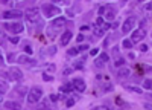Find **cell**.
Returning a JSON list of instances; mask_svg holds the SVG:
<instances>
[{
    "mask_svg": "<svg viewBox=\"0 0 152 110\" xmlns=\"http://www.w3.org/2000/svg\"><path fill=\"white\" fill-rule=\"evenodd\" d=\"M145 11L148 12V14H151V16H152V2H149V3L145 6Z\"/></svg>",
    "mask_w": 152,
    "mask_h": 110,
    "instance_id": "24",
    "label": "cell"
},
{
    "mask_svg": "<svg viewBox=\"0 0 152 110\" xmlns=\"http://www.w3.org/2000/svg\"><path fill=\"white\" fill-rule=\"evenodd\" d=\"M64 24H66V18L64 17H58V18H55L52 21V26L53 28H59V26H64Z\"/></svg>",
    "mask_w": 152,
    "mask_h": 110,
    "instance_id": "11",
    "label": "cell"
},
{
    "mask_svg": "<svg viewBox=\"0 0 152 110\" xmlns=\"http://www.w3.org/2000/svg\"><path fill=\"white\" fill-rule=\"evenodd\" d=\"M104 64H105V63H102V61L96 60V66H99V67H104Z\"/></svg>",
    "mask_w": 152,
    "mask_h": 110,
    "instance_id": "35",
    "label": "cell"
},
{
    "mask_svg": "<svg viewBox=\"0 0 152 110\" xmlns=\"http://www.w3.org/2000/svg\"><path fill=\"white\" fill-rule=\"evenodd\" d=\"M3 100V92H0V101Z\"/></svg>",
    "mask_w": 152,
    "mask_h": 110,
    "instance_id": "44",
    "label": "cell"
},
{
    "mask_svg": "<svg viewBox=\"0 0 152 110\" xmlns=\"http://www.w3.org/2000/svg\"><path fill=\"white\" fill-rule=\"evenodd\" d=\"M3 28H5L6 31L12 32V34H20V32H23V24H21L20 21H12V23H5V24H3Z\"/></svg>",
    "mask_w": 152,
    "mask_h": 110,
    "instance_id": "2",
    "label": "cell"
},
{
    "mask_svg": "<svg viewBox=\"0 0 152 110\" xmlns=\"http://www.w3.org/2000/svg\"><path fill=\"white\" fill-rule=\"evenodd\" d=\"M90 54H91V55H96V54H97V49H93V51H91Z\"/></svg>",
    "mask_w": 152,
    "mask_h": 110,
    "instance_id": "40",
    "label": "cell"
},
{
    "mask_svg": "<svg viewBox=\"0 0 152 110\" xmlns=\"http://www.w3.org/2000/svg\"><path fill=\"white\" fill-rule=\"evenodd\" d=\"M17 61L18 63H31V64H34V61L29 58V55H20Z\"/></svg>",
    "mask_w": 152,
    "mask_h": 110,
    "instance_id": "15",
    "label": "cell"
},
{
    "mask_svg": "<svg viewBox=\"0 0 152 110\" xmlns=\"http://www.w3.org/2000/svg\"><path fill=\"white\" fill-rule=\"evenodd\" d=\"M84 40V35H78V38H76V41H82Z\"/></svg>",
    "mask_w": 152,
    "mask_h": 110,
    "instance_id": "39",
    "label": "cell"
},
{
    "mask_svg": "<svg viewBox=\"0 0 152 110\" xmlns=\"http://www.w3.org/2000/svg\"><path fill=\"white\" fill-rule=\"evenodd\" d=\"M70 57H75V55H78L79 54V49L78 47H73V49H69V52H67Z\"/></svg>",
    "mask_w": 152,
    "mask_h": 110,
    "instance_id": "21",
    "label": "cell"
},
{
    "mask_svg": "<svg viewBox=\"0 0 152 110\" xmlns=\"http://www.w3.org/2000/svg\"><path fill=\"white\" fill-rule=\"evenodd\" d=\"M24 51L28 52V55H32V49H31V46H26V47H24Z\"/></svg>",
    "mask_w": 152,
    "mask_h": 110,
    "instance_id": "31",
    "label": "cell"
},
{
    "mask_svg": "<svg viewBox=\"0 0 152 110\" xmlns=\"http://www.w3.org/2000/svg\"><path fill=\"white\" fill-rule=\"evenodd\" d=\"M122 64H125V60L123 58H120V60H117L116 63H114V66H122Z\"/></svg>",
    "mask_w": 152,
    "mask_h": 110,
    "instance_id": "28",
    "label": "cell"
},
{
    "mask_svg": "<svg viewBox=\"0 0 152 110\" xmlns=\"http://www.w3.org/2000/svg\"><path fill=\"white\" fill-rule=\"evenodd\" d=\"M43 78H44V81H52V80H53V77L47 75V73H43Z\"/></svg>",
    "mask_w": 152,
    "mask_h": 110,
    "instance_id": "27",
    "label": "cell"
},
{
    "mask_svg": "<svg viewBox=\"0 0 152 110\" xmlns=\"http://www.w3.org/2000/svg\"><path fill=\"white\" fill-rule=\"evenodd\" d=\"M50 101H58V95H50Z\"/></svg>",
    "mask_w": 152,
    "mask_h": 110,
    "instance_id": "33",
    "label": "cell"
},
{
    "mask_svg": "<svg viewBox=\"0 0 152 110\" xmlns=\"http://www.w3.org/2000/svg\"><path fill=\"white\" fill-rule=\"evenodd\" d=\"M145 37H146V31H145L143 28H140V29H137V31L132 32L131 41H132V43H138V41H142Z\"/></svg>",
    "mask_w": 152,
    "mask_h": 110,
    "instance_id": "5",
    "label": "cell"
},
{
    "mask_svg": "<svg viewBox=\"0 0 152 110\" xmlns=\"http://www.w3.org/2000/svg\"><path fill=\"white\" fill-rule=\"evenodd\" d=\"M9 78L14 80V81H18V80L23 78V73H21V70L18 67H11L9 69Z\"/></svg>",
    "mask_w": 152,
    "mask_h": 110,
    "instance_id": "8",
    "label": "cell"
},
{
    "mask_svg": "<svg viewBox=\"0 0 152 110\" xmlns=\"http://www.w3.org/2000/svg\"><path fill=\"white\" fill-rule=\"evenodd\" d=\"M143 87H145V89H148V90H152V80H145Z\"/></svg>",
    "mask_w": 152,
    "mask_h": 110,
    "instance_id": "20",
    "label": "cell"
},
{
    "mask_svg": "<svg viewBox=\"0 0 152 110\" xmlns=\"http://www.w3.org/2000/svg\"><path fill=\"white\" fill-rule=\"evenodd\" d=\"M9 41H11L12 44H17V43L20 41V38H18V37H11V38H9Z\"/></svg>",
    "mask_w": 152,
    "mask_h": 110,
    "instance_id": "25",
    "label": "cell"
},
{
    "mask_svg": "<svg viewBox=\"0 0 152 110\" xmlns=\"http://www.w3.org/2000/svg\"><path fill=\"white\" fill-rule=\"evenodd\" d=\"M5 106H6V109H9V110H20V109H21L20 104H18V103H14V101H6Z\"/></svg>",
    "mask_w": 152,
    "mask_h": 110,
    "instance_id": "12",
    "label": "cell"
},
{
    "mask_svg": "<svg viewBox=\"0 0 152 110\" xmlns=\"http://www.w3.org/2000/svg\"><path fill=\"white\" fill-rule=\"evenodd\" d=\"M78 49H79V52H81V51H87V49H88V44H82V46H79Z\"/></svg>",
    "mask_w": 152,
    "mask_h": 110,
    "instance_id": "30",
    "label": "cell"
},
{
    "mask_svg": "<svg viewBox=\"0 0 152 110\" xmlns=\"http://www.w3.org/2000/svg\"><path fill=\"white\" fill-rule=\"evenodd\" d=\"M66 106H67V107L75 106V100H73V98H70V100H67V101H66Z\"/></svg>",
    "mask_w": 152,
    "mask_h": 110,
    "instance_id": "26",
    "label": "cell"
},
{
    "mask_svg": "<svg viewBox=\"0 0 152 110\" xmlns=\"http://www.w3.org/2000/svg\"><path fill=\"white\" fill-rule=\"evenodd\" d=\"M43 12L46 14V17H55L58 14H61V9L55 5H43Z\"/></svg>",
    "mask_w": 152,
    "mask_h": 110,
    "instance_id": "3",
    "label": "cell"
},
{
    "mask_svg": "<svg viewBox=\"0 0 152 110\" xmlns=\"http://www.w3.org/2000/svg\"><path fill=\"white\" fill-rule=\"evenodd\" d=\"M53 2H62V0H53Z\"/></svg>",
    "mask_w": 152,
    "mask_h": 110,
    "instance_id": "46",
    "label": "cell"
},
{
    "mask_svg": "<svg viewBox=\"0 0 152 110\" xmlns=\"http://www.w3.org/2000/svg\"><path fill=\"white\" fill-rule=\"evenodd\" d=\"M72 86H73V89H75L76 92H84V90H85V83H84L82 78H76V80H73Z\"/></svg>",
    "mask_w": 152,
    "mask_h": 110,
    "instance_id": "9",
    "label": "cell"
},
{
    "mask_svg": "<svg viewBox=\"0 0 152 110\" xmlns=\"http://www.w3.org/2000/svg\"><path fill=\"white\" fill-rule=\"evenodd\" d=\"M49 52H50V54H55V52H56V47H55V46H53V47H50V49H49Z\"/></svg>",
    "mask_w": 152,
    "mask_h": 110,
    "instance_id": "36",
    "label": "cell"
},
{
    "mask_svg": "<svg viewBox=\"0 0 152 110\" xmlns=\"http://www.w3.org/2000/svg\"><path fill=\"white\" fill-rule=\"evenodd\" d=\"M134 24H135V18L134 17H129V18H126L122 24V31L126 34V32H131L132 28H134Z\"/></svg>",
    "mask_w": 152,
    "mask_h": 110,
    "instance_id": "6",
    "label": "cell"
},
{
    "mask_svg": "<svg viewBox=\"0 0 152 110\" xmlns=\"http://www.w3.org/2000/svg\"><path fill=\"white\" fill-rule=\"evenodd\" d=\"M9 0H0V3H8Z\"/></svg>",
    "mask_w": 152,
    "mask_h": 110,
    "instance_id": "45",
    "label": "cell"
},
{
    "mask_svg": "<svg viewBox=\"0 0 152 110\" xmlns=\"http://www.w3.org/2000/svg\"><path fill=\"white\" fill-rule=\"evenodd\" d=\"M125 89L129 90V92H132V93H142V89L137 87V86H125Z\"/></svg>",
    "mask_w": 152,
    "mask_h": 110,
    "instance_id": "17",
    "label": "cell"
},
{
    "mask_svg": "<svg viewBox=\"0 0 152 110\" xmlns=\"http://www.w3.org/2000/svg\"><path fill=\"white\" fill-rule=\"evenodd\" d=\"M108 60H110V57H108L107 54H100V58H99V61H102V63H107Z\"/></svg>",
    "mask_w": 152,
    "mask_h": 110,
    "instance_id": "23",
    "label": "cell"
},
{
    "mask_svg": "<svg viewBox=\"0 0 152 110\" xmlns=\"http://www.w3.org/2000/svg\"><path fill=\"white\" fill-rule=\"evenodd\" d=\"M123 47L131 49V47H132V41H131V40H123Z\"/></svg>",
    "mask_w": 152,
    "mask_h": 110,
    "instance_id": "22",
    "label": "cell"
},
{
    "mask_svg": "<svg viewBox=\"0 0 152 110\" xmlns=\"http://www.w3.org/2000/svg\"><path fill=\"white\" fill-rule=\"evenodd\" d=\"M140 49L145 52V51H148V46H146V44H142V46H140Z\"/></svg>",
    "mask_w": 152,
    "mask_h": 110,
    "instance_id": "38",
    "label": "cell"
},
{
    "mask_svg": "<svg viewBox=\"0 0 152 110\" xmlns=\"http://www.w3.org/2000/svg\"><path fill=\"white\" fill-rule=\"evenodd\" d=\"M72 70H73V69H66V70H64V75H70Z\"/></svg>",
    "mask_w": 152,
    "mask_h": 110,
    "instance_id": "37",
    "label": "cell"
},
{
    "mask_svg": "<svg viewBox=\"0 0 152 110\" xmlns=\"http://www.w3.org/2000/svg\"><path fill=\"white\" fill-rule=\"evenodd\" d=\"M146 72H151V73H152V66H149V67H146Z\"/></svg>",
    "mask_w": 152,
    "mask_h": 110,
    "instance_id": "42",
    "label": "cell"
},
{
    "mask_svg": "<svg viewBox=\"0 0 152 110\" xmlns=\"http://www.w3.org/2000/svg\"><path fill=\"white\" fill-rule=\"evenodd\" d=\"M0 63H3V55H2V52H0Z\"/></svg>",
    "mask_w": 152,
    "mask_h": 110,
    "instance_id": "43",
    "label": "cell"
},
{
    "mask_svg": "<svg viewBox=\"0 0 152 110\" xmlns=\"http://www.w3.org/2000/svg\"><path fill=\"white\" fill-rule=\"evenodd\" d=\"M21 16H23V12L18 9H11V11L3 12V18H21Z\"/></svg>",
    "mask_w": 152,
    "mask_h": 110,
    "instance_id": "7",
    "label": "cell"
},
{
    "mask_svg": "<svg viewBox=\"0 0 152 110\" xmlns=\"http://www.w3.org/2000/svg\"><path fill=\"white\" fill-rule=\"evenodd\" d=\"M104 34H105V29L99 28V26H94V35H97V37H102Z\"/></svg>",
    "mask_w": 152,
    "mask_h": 110,
    "instance_id": "19",
    "label": "cell"
},
{
    "mask_svg": "<svg viewBox=\"0 0 152 110\" xmlns=\"http://www.w3.org/2000/svg\"><path fill=\"white\" fill-rule=\"evenodd\" d=\"M46 67H47V70H52V72L55 70V64H47Z\"/></svg>",
    "mask_w": 152,
    "mask_h": 110,
    "instance_id": "34",
    "label": "cell"
},
{
    "mask_svg": "<svg viewBox=\"0 0 152 110\" xmlns=\"http://www.w3.org/2000/svg\"><path fill=\"white\" fill-rule=\"evenodd\" d=\"M104 18H107V20H113V18H114V12H113L110 8H105V12H104Z\"/></svg>",
    "mask_w": 152,
    "mask_h": 110,
    "instance_id": "16",
    "label": "cell"
},
{
    "mask_svg": "<svg viewBox=\"0 0 152 110\" xmlns=\"http://www.w3.org/2000/svg\"><path fill=\"white\" fill-rule=\"evenodd\" d=\"M73 89V86L70 84V83H67V84H64V86H62V87H61V92H64V93H69L70 90Z\"/></svg>",
    "mask_w": 152,
    "mask_h": 110,
    "instance_id": "18",
    "label": "cell"
},
{
    "mask_svg": "<svg viewBox=\"0 0 152 110\" xmlns=\"http://www.w3.org/2000/svg\"><path fill=\"white\" fill-rule=\"evenodd\" d=\"M12 55H14V54H9V57H8V60H9V61H12V60H14V57H12Z\"/></svg>",
    "mask_w": 152,
    "mask_h": 110,
    "instance_id": "41",
    "label": "cell"
},
{
    "mask_svg": "<svg viewBox=\"0 0 152 110\" xmlns=\"http://www.w3.org/2000/svg\"><path fill=\"white\" fill-rule=\"evenodd\" d=\"M43 96V90L40 87H32L29 92H28V103L29 104H35L40 101V98Z\"/></svg>",
    "mask_w": 152,
    "mask_h": 110,
    "instance_id": "1",
    "label": "cell"
},
{
    "mask_svg": "<svg viewBox=\"0 0 152 110\" xmlns=\"http://www.w3.org/2000/svg\"><path fill=\"white\" fill-rule=\"evenodd\" d=\"M129 73H131V72H129L128 67H120L119 72H117V75H119V78H125V77H128Z\"/></svg>",
    "mask_w": 152,
    "mask_h": 110,
    "instance_id": "13",
    "label": "cell"
},
{
    "mask_svg": "<svg viewBox=\"0 0 152 110\" xmlns=\"http://www.w3.org/2000/svg\"><path fill=\"white\" fill-rule=\"evenodd\" d=\"M151 98H152V95H151Z\"/></svg>",
    "mask_w": 152,
    "mask_h": 110,
    "instance_id": "48",
    "label": "cell"
},
{
    "mask_svg": "<svg viewBox=\"0 0 152 110\" xmlns=\"http://www.w3.org/2000/svg\"><path fill=\"white\" fill-rule=\"evenodd\" d=\"M85 58L87 57H82V58H79V60H76L75 61V69H84V63H85Z\"/></svg>",
    "mask_w": 152,
    "mask_h": 110,
    "instance_id": "14",
    "label": "cell"
},
{
    "mask_svg": "<svg viewBox=\"0 0 152 110\" xmlns=\"http://www.w3.org/2000/svg\"><path fill=\"white\" fill-rule=\"evenodd\" d=\"M94 110H111L110 107H107V106H100V107H96Z\"/></svg>",
    "mask_w": 152,
    "mask_h": 110,
    "instance_id": "29",
    "label": "cell"
},
{
    "mask_svg": "<svg viewBox=\"0 0 152 110\" xmlns=\"http://www.w3.org/2000/svg\"><path fill=\"white\" fill-rule=\"evenodd\" d=\"M140 2H143V0H140Z\"/></svg>",
    "mask_w": 152,
    "mask_h": 110,
    "instance_id": "47",
    "label": "cell"
},
{
    "mask_svg": "<svg viewBox=\"0 0 152 110\" xmlns=\"http://www.w3.org/2000/svg\"><path fill=\"white\" fill-rule=\"evenodd\" d=\"M26 18L29 21H38L40 20V8H37V6H32L26 11Z\"/></svg>",
    "mask_w": 152,
    "mask_h": 110,
    "instance_id": "4",
    "label": "cell"
},
{
    "mask_svg": "<svg viewBox=\"0 0 152 110\" xmlns=\"http://www.w3.org/2000/svg\"><path fill=\"white\" fill-rule=\"evenodd\" d=\"M104 12H105V6H100L99 8V16H104Z\"/></svg>",
    "mask_w": 152,
    "mask_h": 110,
    "instance_id": "32",
    "label": "cell"
},
{
    "mask_svg": "<svg viewBox=\"0 0 152 110\" xmlns=\"http://www.w3.org/2000/svg\"><path fill=\"white\" fill-rule=\"evenodd\" d=\"M70 40H72V32H70V31H66L64 34H62V37H61V44L66 46Z\"/></svg>",
    "mask_w": 152,
    "mask_h": 110,
    "instance_id": "10",
    "label": "cell"
}]
</instances>
